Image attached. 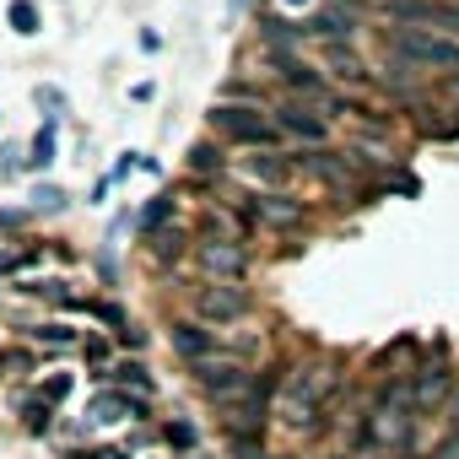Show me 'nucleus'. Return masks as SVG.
Returning a JSON list of instances; mask_svg holds the SVG:
<instances>
[{"instance_id": "nucleus-1", "label": "nucleus", "mask_w": 459, "mask_h": 459, "mask_svg": "<svg viewBox=\"0 0 459 459\" xmlns=\"http://www.w3.org/2000/svg\"><path fill=\"white\" fill-rule=\"evenodd\" d=\"M335 384H341L335 362H319V357L298 362V368L287 373V384H281V416H287L292 427H314Z\"/></svg>"}, {"instance_id": "nucleus-2", "label": "nucleus", "mask_w": 459, "mask_h": 459, "mask_svg": "<svg viewBox=\"0 0 459 459\" xmlns=\"http://www.w3.org/2000/svg\"><path fill=\"white\" fill-rule=\"evenodd\" d=\"M416 394H411V378H400V384H389L384 394H378V405H373V416H368V448H400V443H411V427H416Z\"/></svg>"}, {"instance_id": "nucleus-3", "label": "nucleus", "mask_w": 459, "mask_h": 459, "mask_svg": "<svg viewBox=\"0 0 459 459\" xmlns=\"http://www.w3.org/2000/svg\"><path fill=\"white\" fill-rule=\"evenodd\" d=\"M211 125L233 141V146H271L281 130H276V119H265L255 103H216L211 108Z\"/></svg>"}, {"instance_id": "nucleus-4", "label": "nucleus", "mask_w": 459, "mask_h": 459, "mask_svg": "<svg viewBox=\"0 0 459 459\" xmlns=\"http://www.w3.org/2000/svg\"><path fill=\"white\" fill-rule=\"evenodd\" d=\"M389 49L416 60V65H459V39H443V33H427V28H394Z\"/></svg>"}, {"instance_id": "nucleus-5", "label": "nucleus", "mask_w": 459, "mask_h": 459, "mask_svg": "<svg viewBox=\"0 0 459 459\" xmlns=\"http://www.w3.org/2000/svg\"><path fill=\"white\" fill-rule=\"evenodd\" d=\"M195 265L211 281H238L249 271V249L238 238H205V244H195Z\"/></svg>"}, {"instance_id": "nucleus-6", "label": "nucleus", "mask_w": 459, "mask_h": 459, "mask_svg": "<svg viewBox=\"0 0 459 459\" xmlns=\"http://www.w3.org/2000/svg\"><path fill=\"white\" fill-rule=\"evenodd\" d=\"M389 12H394L400 22H411V28L459 39V12H454V6H437V0H389Z\"/></svg>"}, {"instance_id": "nucleus-7", "label": "nucleus", "mask_w": 459, "mask_h": 459, "mask_svg": "<svg viewBox=\"0 0 459 459\" xmlns=\"http://www.w3.org/2000/svg\"><path fill=\"white\" fill-rule=\"evenodd\" d=\"M249 308V298L238 292V281H216L195 298V319L200 325H238V314Z\"/></svg>"}, {"instance_id": "nucleus-8", "label": "nucleus", "mask_w": 459, "mask_h": 459, "mask_svg": "<svg viewBox=\"0 0 459 459\" xmlns=\"http://www.w3.org/2000/svg\"><path fill=\"white\" fill-rule=\"evenodd\" d=\"M411 394H416V411H427V405H437L443 394H454V373H448V362H443V351H432V357L421 362V373H416V384H411Z\"/></svg>"}, {"instance_id": "nucleus-9", "label": "nucleus", "mask_w": 459, "mask_h": 459, "mask_svg": "<svg viewBox=\"0 0 459 459\" xmlns=\"http://www.w3.org/2000/svg\"><path fill=\"white\" fill-rule=\"evenodd\" d=\"M271 119H276V130H287V135H298V141H308V146H319V141L330 135V125H325L319 114H308L303 103H281Z\"/></svg>"}, {"instance_id": "nucleus-10", "label": "nucleus", "mask_w": 459, "mask_h": 459, "mask_svg": "<svg viewBox=\"0 0 459 459\" xmlns=\"http://www.w3.org/2000/svg\"><path fill=\"white\" fill-rule=\"evenodd\" d=\"M255 211H260L271 227H303V221H308V211H303L292 195H281V189H265V195L255 200Z\"/></svg>"}, {"instance_id": "nucleus-11", "label": "nucleus", "mask_w": 459, "mask_h": 459, "mask_svg": "<svg viewBox=\"0 0 459 459\" xmlns=\"http://www.w3.org/2000/svg\"><path fill=\"white\" fill-rule=\"evenodd\" d=\"M141 411H146L141 394H119V389L108 384V394H98L87 416H92V421H130V416H141Z\"/></svg>"}, {"instance_id": "nucleus-12", "label": "nucleus", "mask_w": 459, "mask_h": 459, "mask_svg": "<svg viewBox=\"0 0 459 459\" xmlns=\"http://www.w3.org/2000/svg\"><path fill=\"white\" fill-rule=\"evenodd\" d=\"M173 351H178L184 362H200V357H216V341H211V330H200V325H173Z\"/></svg>"}, {"instance_id": "nucleus-13", "label": "nucleus", "mask_w": 459, "mask_h": 459, "mask_svg": "<svg viewBox=\"0 0 459 459\" xmlns=\"http://www.w3.org/2000/svg\"><path fill=\"white\" fill-rule=\"evenodd\" d=\"M357 28V6H319V17L308 22V33H330V39H346Z\"/></svg>"}, {"instance_id": "nucleus-14", "label": "nucleus", "mask_w": 459, "mask_h": 459, "mask_svg": "<svg viewBox=\"0 0 459 459\" xmlns=\"http://www.w3.org/2000/svg\"><path fill=\"white\" fill-rule=\"evenodd\" d=\"M108 384H114V389H135L141 400H152V389H157L141 362H114V368H108Z\"/></svg>"}, {"instance_id": "nucleus-15", "label": "nucleus", "mask_w": 459, "mask_h": 459, "mask_svg": "<svg viewBox=\"0 0 459 459\" xmlns=\"http://www.w3.org/2000/svg\"><path fill=\"white\" fill-rule=\"evenodd\" d=\"M281 82H287L292 92H314V98H325V76H314L303 60H281Z\"/></svg>"}, {"instance_id": "nucleus-16", "label": "nucleus", "mask_w": 459, "mask_h": 459, "mask_svg": "<svg viewBox=\"0 0 459 459\" xmlns=\"http://www.w3.org/2000/svg\"><path fill=\"white\" fill-rule=\"evenodd\" d=\"M244 173H255V178H265V184H281V178L292 173V162L265 152V157H249V162H244Z\"/></svg>"}, {"instance_id": "nucleus-17", "label": "nucleus", "mask_w": 459, "mask_h": 459, "mask_svg": "<svg viewBox=\"0 0 459 459\" xmlns=\"http://www.w3.org/2000/svg\"><path fill=\"white\" fill-rule=\"evenodd\" d=\"M227 454H233V459H265L260 432H227Z\"/></svg>"}, {"instance_id": "nucleus-18", "label": "nucleus", "mask_w": 459, "mask_h": 459, "mask_svg": "<svg viewBox=\"0 0 459 459\" xmlns=\"http://www.w3.org/2000/svg\"><path fill=\"white\" fill-rule=\"evenodd\" d=\"M17 411L28 416V432H49V416H55V405H49L44 394H39V400H28V405L17 400Z\"/></svg>"}, {"instance_id": "nucleus-19", "label": "nucleus", "mask_w": 459, "mask_h": 459, "mask_svg": "<svg viewBox=\"0 0 459 459\" xmlns=\"http://www.w3.org/2000/svg\"><path fill=\"white\" fill-rule=\"evenodd\" d=\"M216 168H221V152H216L211 141H200V146L189 152V173H200V178H205V173H216Z\"/></svg>"}, {"instance_id": "nucleus-20", "label": "nucleus", "mask_w": 459, "mask_h": 459, "mask_svg": "<svg viewBox=\"0 0 459 459\" xmlns=\"http://www.w3.org/2000/svg\"><path fill=\"white\" fill-rule=\"evenodd\" d=\"M12 28L28 39V33H39V6L33 0H12Z\"/></svg>"}, {"instance_id": "nucleus-21", "label": "nucleus", "mask_w": 459, "mask_h": 459, "mask_svg": "<svg viewBox=\"0 0 459 459\" xmlns=\"http://www.w3.org/2000/svg\"><path fill=\"white\" fill-rule=\"evenodd\" d=\"M33 168H49L55 162V125H44L39 135H33V157H28Z\"/></svg>"}, {"instance_id": "nucleus-22", "label": "nucleus", "mask_w": 459, "mask_h": 459, "mask_svg": "<svg viewBox=\"0 0 459 459\" xmlns=\"http://www.w3.org/2000/svg\"><path fill=\"white\" fill-rule=\"evenodd\" d=\"M178 244H184V233H178V227H157V233H152V249H157V260H173V255H178Z\"/></svg>"}, {"instance_id": "nucleus-23", "label": "nucleus", "mask_w": 459, "mask_h": 459, "mask_svg": "<svg viewBox=\"0 0 459 459\" xmlns=\"http://www.w3.org/2000/svg\"><path fill=\"white\" fill-rule=\"evenodd\" d=\"M330 65H335V71H341V76H346V82H362V76H368V71H362V65H357V55H351V49H341V44H335V49H330Z\"/></svg>"}, {"instance_id": "nucleus-24", "label": "nucleus", "mask_w": 459, "mask_h": 459, "mask_svg": "<svg viewBox=\"0 0 459 459\" xmlns=\"http://www.w3.org/2000/svg\"><path fill=\"white\" fill-rule=\"evenodd\" d=\"M33 341H44V346H76V330H60V325H39V330H28Z\"/></svg>"}, {"instance_id": "nucleus-25", "label": "nucleus", "mask_w": 459, "mask_h": 459, "mask_svg": "<svg viewBox=\"0 0 459 459\" xmlns=\"http://www.w3.org/2000/svg\"><path fill=\"white\" fill-rule=\"evenodd\" d=\"M168 211H173V205H168V195H157V200L141 211V227H146V233H157V227L168 221Z\"/></svg>"}, {"instance_id": "nucleus-26", "label": "nucleus", "mask_w": 459, "mask_h": 459, "mask_svg": "<svg viewBox=\"0 0 459 459\" xmlns=\"http://www.w3.org/2000/svg\"><path fill=\"white\" fill-rule=\"evenodd\" d=\"M308 168H314V173H319V178H330V184H351V173H346V168H341V162H330V157H314V162H308Z\"/></svg>"}, {"instance_id": "nucleus-27", "label": "nucleus", "mask_w": 459, "mask_h": 459, "mask_svg": "<svg viewBox=\"0 0 459 459\" xmlns=\"http://www.w3.org/2000/svg\"><path fill=\"white\" fill-rule=\"evenodd\" d=\"M162 437H168L173 448H195V427H189V421H168V427H162Z\"/></svg>"}, {"instance_id": "nucleus-28", "label": "nucleus", "mask_w": 459, "mask_h": 459, "mask_svg": "<svg viewBox=\"0 0 459 459\" xmlns=\"http://www.w3.org/2000/svg\"><path fill=\"white\" fill-rule=\"evenodd\" d=\"M22 265H33V249H12V255H0V276H12V271H22Z\"/></svg>"}, {"instance_id": "nucleus-29", "label": "nucleus", "mask_w": 459, "mask_h": 459, "mask_svg": "<svg viewBox=\"0 0 459 459\" xmlns=\"http://www.w3.org/2000/svg\"><path fill=\"white\" fill-rule=\"evenodd\" d=\"M33 200H39V211H60V205H65V195H60V189H49V184H39V189H33Z\"/></svg>"}, {"instance_id": "nucleus-30", "label": "nucleus", "mask_w": 459, "mask_h": 459, "mask_svg": "<svg viewBox=\"0 0 459 459\" xmlns=\"http://www.w3.org/2000/svg\"><path fill=\"white\" fill-rule=\"evenodd\" d=\"M65 459H130V454H125V448H92V454L76 448V454H65Z\"/></svg>"}, {"instance_id": "nucleus-31", "label": "nucleus", "mask_w": 459, "mask_h": 459, "mask_svg": "<svg viewBox=\"0 0 459 459\" xmlns=\"http://www.w3.org/2000/svg\"><path fill=\"white\" fill-rule=\"evenodd\" d=\"M448 421H454V432H459V384H454V394H448Z\"/></svg>"}, {"instance_id": "nucleus-32", "label": "nucleus", "mask_w": 459, "mask_h": 459, "mask_svg": "<svg viewBox=\"0 0 459 459\" xmlns=\"http://www.w3.org/2000/svg\"><path fill=\"white\" fill-rule=\"evenodd\" d=\"M443 92H448V98H459V71H454V76L443 82Z\"/></svg>"}, {"instance_id": "nucleus-33", "label": "nucleus", "mask_w": 459, "mask_h": 459, "mask_svg": "<svg viewBox=\"0 0 459 459\" xmlns=\"http://www.w3.org/2000/svg\"><path fill=\"white\" fill-rule=\"evenodd\" d=\"M292 6H303V0H292Z\"/></svg>"}, {"instance_id": "nucleus-34", "label": "nucleus", "mask_w": 459, "mask_h": 459, "mask_svg": "<svg viewBox=\"0 0 459 459\" xmlns=\"http://www.w3.org/2000/svg\"><path fill=\"white\" fill-rule=\"evenodd\" d=\"M189 459H200V454H189Z\"/></svg>"}, {"instance_id": "nucleus-35", "label": "nucleus", "mask_w": 459, "mask_h": 459, "mask_svg": "<svg viewBox=\"0 0 459 459\" xmlns=\"http://www.w3.org/2000/svg\"><path fill=\"white\" fill-rule=\"evenodd\" d=\"M384 6H389V0H384Z\"/></svg>"}]
</instances>
